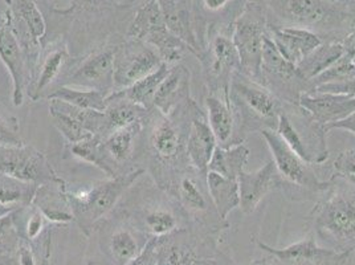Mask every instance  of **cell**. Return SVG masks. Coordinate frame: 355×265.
<instances>
[{
  "label": "cell",
  "mask_w": 355,
  "mask_h": 265,
  "mask_svg": "<svg viewBox=\"0 0 355 265\" xmlns=\"http://www.w3.org/2000/svg\"><path fill=\"white\" fill-rule=\"evenodd\" d=\"M237 183L240 195L239 208L247 215L256 211L268 194L277 190L284 191L285 189V182L273 161H268L261 169L253 173L243 170L237 178Z\"/></svg>",
  "instance_id": "44dd1931"
},
{
  "label": "cell",
  "mask_w": 355,
  "mask_h": 265,
  "mask_svg": "<svg viewBox=\"0 0 355 265\" xmlns=\"http://www.w3.org/2000/svg\"><path fill=\"white\" fill-rule=\"evenodd\" d=\"M0 60L12 80V103L20 106L24 101L26 90L30 87L32 69L8 12L0 14Z\"/></svg>",
  "instance_id": "2e32d148"
},
{
  "label": "cell",
  "mask_w": 355,
  "mask_h": 265,
  "mask_svg": "<svg viewBox=\"0 0 355 265\" xmlns=\"http://www.w3.org/2000/svg\"><path fill=\"white\" fill-rule=\"evenodd\" d=\"M167 194L177 200L187 218L193 223L218 234L231 227L228 221L220 219L212 203L208 192L207 174L190 167L178 177Z\"/></svg>",
  "instance_id": "8fae6325"
},
{
  "label": "cell",
  "mask_w": 355,
  "mask_h": 265,
  "mask_svg": "<svg viewBox=\"0 0 355 265\" xmlns=\"http://www.w3.org/2000/svg\"><path fill=\"white\" fill-rule=\"evenodd\" d=\"M268 23L315 33L322 42H342L355 28V0H256Z\"/></svg>",
  "instance_id": "7a4b0ae2"
},
{
  "label": "cell",
  "mask_w": 355,
  "mask_h": 265,
  "mask_svg": "<svg viewBox=\"0 0 355 265\" xmlns=\"http://www.w3.org/2000/svg\"><path fill=\"white\" fill-rule=\"evenodd\" d=\"M354 77L355 62L349 55L343 53L333 65H330L322 74L314 77L309 83H311V88L314 90V89L326 85V84H340V83L349 81Z\"/></svg>",
  "instance_id": "60d3db41"
},
{
  "label": "cell",
  "mask_w": 355,
  "mask_h": 265,
  "mask_svg": "<svg viewBox=\"0 0 355 265\" xmlns=\"http://www.w3.org/2000/svg\"><path fill=\"white\" fill-rule=\"evenodd\" d=\"M228 99L236 117L239 138L243 144L251 132H276L285 103L260 83L239 71L231 80Z\"/></svg>",
  "instance_id": "5b68a950"
},
{
  "label": "cell",
  "mask_w": 355,
  "mask_h": 265,
  "mask_svg": "<svg viewBox=\"0 0 355 265\" xmlns=\"http://www.w3.org/2000/svg\"><path fill=\"white\" fill-rule=\"evenodd\" d=\"M122 3H126V0H71L69 6L59 11V14L65 15V14H73L77 11L80 12L103 11L106 8L119 7Z\"/></svg>",
  "instance_id": "7bdbcfd3"
},
{
  "label": "cell",
  "mask_w": 355,
  "mask_h": 265,
  "mask_svg": "<svg viewBox=\"0 0 355 265\" xmlns=\"http://www.w3.org/2000/svg\"><path fill=\"white\" fill-rule=\"evenodd\" d=\"M209 94L228 97L234 74L240 71V59L231 31H208L205 48L199 56Z\"/></svg>",
  "instance_id": "7c38bea8"
},
{
  "label": "cell",
  "mask_w": 355,
  "mask_h": 265,
  "mask_svg": "<svg viewBox=\"0 0 355 265\" xmlns=\"http://www.w3.org/2000/svg\"><path fill=\"white\" fill-rule=\"evenodd\" d=\"M162 64L159 53L145 43L128 40L126 44L116 46L114 92L132 87Z\"/></svg>",
  "instance_id": "e0dca14e"
},
{
  "label": "cell",
  "mask_w": 355,
  "mask_h": 265,
  "mask_svg": "<svg viewBox=\"0 0 355 265\" xmlns=\"http://www.w3.org/2000/svg\"><path fill=\"white\" fill-rule=\"evenodd\" d=\"M162 8L167 28L178 39L193 49V56L199 59L202 46L198 35L196 19L190 0H158Z\"/></svg>",
  "instance_id": "d4e9b609"
},
{
  "label": "cell",
  "mask_w": 355,
  "mask_h": 265,
  "mask_svg": "<svg viewBox=\"0 0 355 265\" xmlns=\"http://www.w3.org/2000/svg\"><path fill=\"white\" fill-rule=\"evenodd\" d=\"M69 58L68 46L61 42L51 45L44 55L39 58L31 78L30 87L27 89L32 101H37L44 97L45 90L59 77L61 69L65 67Z\"/></svg>",
  "instance_id": "83f0119b"
},
{
  "label": "cell",
  "mask_w": 355,
  "mask_h": 265,
  "mask_svg": "<svg viewBox=\"0 0 355 265\" xmlns=\"http://www.w3.org/2000/svg\"><path fill=\"white\" fill-rule=\"evenodd\" d=\"M170 67L171 65L163 62L157 71L148 74L144 78H141L132 87L122 89V90H116V92H119L125 99L130 100L132 103H137V105H139V106H142L148 110H153L157 90L159 88V85L162 84L164 77L168 74Z\"/></svg>",
  "instance_id": "8d00e7d4"
},
{
  "label": "cell",
  "mask_w": 355,
  "mask_h": 265,
  "mask_svg": "<svg viewBox=\"0 0 355 265\" xmlns=\"http://www.w3.org/2000/svg\"><path fill=\"white\" fill-rule=\"evenodd\" d=\"M0 265H15L14 250H0Z\"/></svg>",
  "instance_id": "f907efd6"
},
{
  "label": "cell",
  "mask_w": 355,
  "mask_h": 265,
  "mask_svg": "<svg viewBox=\"0 0 355 265\" xmlns=\"http://www.w3.org/2000/svg\"><path fill=\"white\" fill-rule=\"evenodd\" d=\"M145 173L146 170L139 167L117 177L92 183L90 186L72 189L65 185V194L73 212L74 221L81 232L90 236L96 224L114 210L122 196Z\"/></svg>",
  "instance_id": "8992f818"
},
{
  "label": "cell",
  "mask_w": 355,
  "mask_h": 265,
  "mask_svg": "<svg viewBox=\"0 0 355 265\" xmlns=\"http://www.w3.org/2000/svg\"><path fill=\"white\" fill-rule=\"evenodd\" d=\"M145 122H137L107 134L101 141L105 160L116 176H119V167L133 158L137 142L145 129Z\"/></svg>",
  "instance_id": "f546056e"
},
{
  "label": "cell",
  "mask_w": 355,
  "mask_h": 265,
  "mask_svg": "<svg viewBox=\"0 0 355 265\" xmlns=\"http://www.w3.org/2000/svg\"><path fill=\"white\" fill-rule=\"evenodd\" d=\"M247 1L248 0H190L202 51L206 44L208 31L216 28L231 31Z\"/></svg>",
  "instance_id": "7402d4cb"
},
{
  "label": "cell",
  "mask_w": 355,
  "mask_h": 265,
  "mask_svg": "<svg viewBox=\"0 0 355 265\" xmlns=\"http://www.w3.org/2000/svg\"><path fill=\"white\" fill-rule=\"evenodd\" d=\"M273 157V162L285 182L284 194L293 200H315L329 187V179L321 180L311 163L302 161L275 130L260 132Z\"/></svg>",
  "instance_id": "52a82bcc"
},
{
  "label": "cell",
  "mask_w": 355,
  "mask_h": 265,
  "mask_svg": "<svg viewBox=\"0 0 355 265\" xmlns=\"http://www.w3.org/2000/svg\"><path fill=\"white\" fill-rule=\"evenodd\" d=\"M334 173L343 177H355V148L340 153L333 163Z\"/></svg>",
  "instance_id": "bcb514c9"
},
{
  "label": "cell",
  "mask_w": 355,
  "mask_h": 265,
  "mask_svg": "<svg viewBox=\"0 0 355 265\" xmlns=\"http://www.w3.org/2000/svg\"><path fill=\"white\" fill-rule=\"evenodd\" d=\"M340 43L343 45L345 53L349 55L355 62V28Z\"/></svg>",
  "instance_id": "681fc988"
},
{
  "label": "cell",
  "mask_w": 355,
  "mask_h": 265,
  "mask_svg": "<svg viewBox=\"0 0 355 265\" xmlns=\"http://www.w3.org/2000/svg\"><path fill=\"white\" fill-rule=\"evenodd\" d=\"M314 92H326V93H340V94H347L355 97V77L345 81V83H340V84H326L322 87H318L314 89Z\"/></svg>",
  "instance_id": "7dc6e473"
},
{
  "label": "cell",
  "mask_w": 355,
  "mask_h": 265,
  "mask_svg": "<svg viewBox=\"0 0 355 265\" xmlns=\"http://www.w3.org/2000/svg\"><path fill=\"white\" fill-rule=\"evenodd\" d=\"M37 185L23 182L16 178L0 173V205L12 210L24 208L32 205Z\"/></svg>",
  "instance_id": "f35d334b"
},
{
  "label": "cell",
  "mask_w": 355,
  "mask_h": 265,
  "mask_svg": "<svg viewBox=\"0 0 355 265\" xmlns=\"http://www.w3.org/2000/svg\"><path fill=\"white\" fill-rule=\"evenodd\" d=\"M196 105L198 103L190 97L168 116L153 109L145 122L153 177L163 191L168 192L178 177L193 167L187 157L186 144Z\"/></svg>",
  "instance_id": "6da1fadb"
},
{
  "label": "cell",
  "mask_w": 355,
  "mask_h": 265,
  "mask_svg": "<svg viewBox=\"0 0 355 265\" xmlns=\"http://www.w3.org/2000/svg\"><path fill=\"white\" fill-rule=\"evenodd\" d=\"M343 53L345 49L340 42H324L297 65V69L305 80L311 81L333 65Z\"/></svg>",
  "instance_id": "d590c367"
},
{
  "label": "cell",
  "mask_w": 355,
  "mask_h": 265,
  "mask_svg": "<svg viewBox=\"0 0 355 265\" xmlns=\"http://www.w3.org/2000/svg\"><path fill=\"white\" fill-rule=\"evenodd\" d=\"M44 99L48 101L59 100L80 109L97 110V112H104L107 105V96H105L103 93L97 90H90V89L74 88L69 85H61L59 88L53 89L45 96Z\"/></svg>",
  "instance_id": "74e56055"
},
{
  "label": "cell",
  "mask_w": 355,
  "mask_h": 265,
  "mask_svg": "<svg viewBox=\"0 0 355 265\" xmlns=\"http://www.w3.org/2000/svg\"><path fill=\"white\" fill-rule=\"evenodd\" d=\"M49 113L53 125L68 141L76 145L104 132V112L80 109L59 100H49Z\"/></svg>",
  "instance_id": "ac0fdd59"
},
{
  "label": "cell",
  "mask_w": 355,
  "mask_h": 265,
  "mask_svg": "<svg viewBox=\"0 0 355 265\" xmlns=\"http://www.w3.org/2000/svg\"><path fill=\"white\" fill-rule=\"evenodd\" d=\"M218 148V141L214 132L209 128L206 112L199 105L195 106L189 134L186 151L189 161L195 170L207 174L208 164Z\"/></svg>",
  "instance_id": "cb8c5ba5"
},
{
  "label": "cell",
  "mask_w": 355,
  "mask_h": 265,
  "mask_svg": "<svg viewBox=\"0 0 355 265\" xmlns=\"http://www.w3.org/2000/svg\"><path fill=\"white\" fill-rule=\"evenodd\" d=\"M11 211H15V210H12V208H10V207L0 205V216H4V215H7V214H10Z\"/></svg>",
  "instance_id": "816d5d0a"
},
{
  "label": "cell",
  "mask_w": 355,
  "mask_h": 265,
  "mask_svg": "<svg viewBox=\"0 0 355 265\" xmlns=\"http://www.w3.org/2000/svg\"><path fill=\"white\" fill-rule=\"evenodd\" d=\"M259 83L282 103L291 105H298L302 93L313 92L311 83L301 76L297 65L282 56L269 33L264 40Z\"/></svg>",
  "instance_id": "4fadbf2b"
},
{
  "label": "cell",
  "mask_w": 355,
  "mask_h": 265,
  "mask_svg": "<svg viewBox=\"0 0 355 265\" xmlns=\"http://www.w3.org/2000/svg\"><path fill=\"white\" fill-rule=\"evenodd\" d=\"M190 97V71L178 62L170 67L168 74L157 90L154 109L164 116H168Z\"/></svg>",
  "instance_id": "4dcf8cb0"
},
{
  "label": "cell",
  "mask_w": 355,
  "mask_h": 265,
  "mask_svg": "<svg viewBox=\"0 0 355 265\" xmlns=\"http://www.w3.org/2000/svg\"><path fill=\"white\" fill-rule=\"evenodd\" d=\"M207 187L212 203L223 221H228V215L240 205L239 183L236 179L223 177L208 171Z\"/></svg>",
  "instance_id": "836d02e7"
},
{
  "label": "cell",
  "mask_w": 355,
  "mask_h": 265,
  "mask_svg": "<svg viewBox=\"0 0 355 265\" xmlns=\"http://www.w3.org/2000/svg\"><path fill=\"white\" fill-rule=\"evenodd\" d=\"M298 105L315 121L326 128L338 122L355 112V97L340 93L306 92L300 97Z\"/></svg>",
  "instance_id": "603a6c76"
},
{
  "label": "cell",
  "mask_w": 355,
  "mask_h": 265,
  "mask_svg": "<svg viewBox=\"0 0 355 265\" xmlns=\"http://www.w3.org/2000/svg\"><path fill=\"white\" fill-rule=\"evenodd\" d=\"M21 145H24V141L20 135L17 118L0 108V146L11 148Z\"/></svg>",
  "instance_id": "b9f144b4"
},
{
  "label": "cell",
  "mask_w": 355,
  "mask_h": 265,
  "mask_svg": "<svg viewBox=\"0 0 355 265\" xmlns=\"http://www.w3.org/2000/svg\"><path fill=\"white\" fill-rule=\"evenodd\" d=\"M15 211L0 216V250H14L17 246L19 234L16 230Z\"/></svg>",
  "instance_id": "ee69618b"
},
{
  "label": "cell",
  "mask_w": 355,
  "mask_h": 265,
  "mask_svg": "<svg viewBox=\"0 0 355 265\" xmlns=\"http://www.w3.org/2000/svg\"><path fill=\"white\" fill-rule=\"evenodd\" d=\"M311 232L338 252L355 250V187L343 176L334 173L329 187L320 195L308 216Z\"/></svg>",
  "instance_id": "277c9868"
},
{
  "label": "cell",
  "mask_w": 355,
  "mask_h": 265,
  "mask_svg": "<svg viewBox=\"0 0 355 265\" xmlns=\"http://www.w3.org/2000/svg\"><path fill=\"white\" fill-rule=\"evenodd\" d=\"M276 132L293 153L311 164L329 160L327 132L300 106L285 103Z\"/></svg>",
  "instance_id": "ba28073f"
},
{
  "label": "cell",
  "mask_w": 355,
  "mask_h": 265,
  "mask_svg": "<svg viewBox=\"0 0 355 265\" xmlns=\"http://www.w3.org/2000/svg\"><path fill=\"white\" fill-rule=\"evenodd\" d=\"M250 158V148L244 144L231 148H215V153L208 164V171L216 173L223 177L236 179L244 170Z\"/></svg>",
  "instance_id": "e575fe53"
},
{
  "label": "cell",
  "mask_w": 355,
  "mask_h": 265,
  "mask_svg": "<svg viewBox=\"0 0 355 265\" xmlns=\"http://www.w3.org/2000/svg\"><path fill=\"white\" fill-rule=\"evenodd\" d=\"M182 221H191L177 200L166 191L151 199L148 205L141 207L135 218L134 228L150 237L170 235L183 227ZM187 225V224H184Z\"/></svg>",
  "instance_id": "d6986e66"
},
{
  "label": "cell",
  "mask_w": 355,
  "mask_h": 265,
  "mask_svg": "<svg viewBox=\"0 0 355 265\" xmlns=\"http://www.w3.org/2000/svg\"><path fill=\"white\" fill-rule=\"evenodd\" d=\"M150 112L151 110L125 99L119 92H113L107 97V105L104 110V132L101 138L125 126L146 121Z\"/></svg>",
  "instance_id": "1f68e13d"
},
{
  "label": "cell",
  "mask_w": 355,
  "mask_h": 265,
  "mask_svg": "<svg viewBox=\"0 0 355 265\" xmlns=\"http://www.w3.org/2000/svg\"><path fill=\"white\" fill-rule=\"evenodd\" d=\"M101 141H103V138L100 135H93L89 139L72 145L71 146L72 154L78 160L90 163V164L96 166L97 169H100L106 177H117L105 160L104 151L101 148Z\"/></svg>",
  "instance_id": "ab89813d"
},
{
  "label": "cell",
  "mask_w": 355,
  "mask_h": 265,
  "mask_svg": "<svg viewBox=\"0 0 355 265\" xmlns=\"http://www.w3.org/2000/svg\"><path fill=\"white\" fill-rule=\"evenodd\" d=\"M347 178V179H349V180H350V182H352V183H353V186H354L355 187V177H346Z\"/></svg>",
  "instance_id": "f5cc1de1"
},
{
  "label": "cell",
  "mask_w": 355,
  "mask_h": 265,
  "mask_svg": "<svg viewBox=\"0 0 355 265\" xmlns=\"http://www.w3.org/2000/svg\"><path fill=\"white\" fill-rule=\"evenodd\" d=\"M0 173L37 186L62 180L44 154L27 144L11 148L0 146Z\"/></svg>",
  "instance_id": "9a60e30c"
},
{
  "label": "cell",
  "mask_w": 355,
  "mask_h": 265,
  "mask_svg": "<svg viewBox=\"0 0 355 265\" xmlns=\"http://www.w3.org/2000/svg\"><path fill=\"white\" fill-rule=\"evenodd\" d=\"M346 130V132H353L355 135V112L353 114H350L349 117L338 121V122H334V123H330L325 128L326 132H331V130Z\"/></svg>",
  "instance_id": "c3c4849f"
},
{
  "label": "cell",
  "mask_w": 355,
  "mask_h": 265,
  "mask_svg": "<svg viewBox=\"0 0 355 265\" xmlns=\"http://www.w3.org/2000/svg\"><path fill=\"white\" fill-rule=\"evenodd\" d=\"M126 37L128 40L153 46L159 53L163 62L168 65L178 64L187 52L193 55V49L167 28L158 0H146L137 10L126 31Z\"/></svg>",
  "instance_id": "9c48e42d"
},
{
  "label": "cell",
  "mask_w": 355,
  "mask_h": 265,
  "mask_svg": "<svg viewBox=\"0 0 355 265\" xmlns=\"http://www.w3.org/2000/svg\"><path fill=\"white\" fill-rule=\"evenodd\" d=\"M218 235L191 221L170 235L150 237L132 265H232Z\"/></svg>",
  "instance_id": "3957f363"
},
{
  "label": "cell",
  "mask_w": 355,
  "mask_h": 265,
  "mask_svg": "<svg viewBox=\"0 0 355 265\" xmlns=\"http://www.w3.org/2000/svg\"><path fill=\"white\" fill-rule=\"evenodd\" d=\"M65 182L45 183L37 186L32 205L36 207L51 224H69L73 223L74 216L69 200L65 194Z\"/></svg>",
  "instance_id": "f1b7e54d"
},
{
  "label": "cell",
  "mask_w": 355,
  "mask_h": 265,
  "mask_svg": "<svg viewBox=\"0 0 355 265\" xmlns=\"http://www.w3.org/2000/svg\"><path fill=\"white\" fill-rule=\"evenodd\" d=\"M256 246L268 256L254 262L257 265H345L352 252H338L321 247L314 235L309 232L304 239L285 248H273L256 239Z\"/></svg>",
  "instance_id": "5bb4252c"
},
{
  "label": "cell",
  "mask_w": 355,
  "mask_h": 265,
  "mask_svg": "<svg viewBox=\"0 0 355 265\" xmlns=\"http://www.w3.org/2000/svg\"><path fill=\"white\" fill-rule=\"evenodd\" d=\"M148 240V236L134 227L114 228L109 236V253L114 265H132Z\"/></svg>",
  "instance_id": "d6a6232c"
},
{
  "label": "cell",
  "mask_w": 355,
  "mask_h": 265,
  "mask_svg": "<svg viewBox=\"0 0 355 265\" xmlns=\"http://www.w3.org/2000/svg\"><path fill=\"white\" fill-rule=\"evenodd\" d=\"M15 265H43L36 250L31 246L30 241L19 236V241L14 250Z\"/></svg>",
  "instance_id": "f6af8a7d"
},
{
  "label": "cell",
  "mask_w": 355,
  "mask_h": 265,
  "mask_svg": "<svg viewBox=\"0 0 355 265\" xmlns=\"http://www.w3.org/2000/svg\"><path fill=\"white\" fill-rule=\"evenodd\" d=\"M205 106L208 123L216 137L218 146L231 148L243 144L239 138L236 117L228 97L208 93Z\"/></svg>",
  "instance_id": "4316f807"
},
{
  "label": "cell",
  "mask_w": 355,
  "mask_h": 265,
  "mask_svg": "<svg viewBox=\"0 0 355 265\" xmlns=\"http://www.w3.org/2000/svg\"><path fill=\"white\" fill-rule=\"evenodd\" d=\"M268 35V16L264 7L248 0L231 28V37L240 59V72L259 83L264 40Z\"/></svg>",
  "instance_id": "30bf717a"
},
{
  "label": "cell",
  "mask_w": 355,
  "mask_h": 265,
  "mask_svg": "<svg viewBox=\"0 0 355 265\" xmlns=\"http://www.w3.org/2000/svg\"><path fill=\"white\" fill-rule=\"evenodd\" d=\"M268 33L282 56L295 65L324 43L315 33L296 27H280L268 23Z\"/></svg>",
  "instance_id": "484cf974"
},
{
  "label": "cell",
  "mask_w": 355,
  "mask_h": 265,
  "mask_svg": "<svg viewBox=\"0 0 355 265\" xmlns=\"http://www.w3.org/2000/svg\"><path fill=\"white\" fill-rule=\"evenodd\" d=\"M116 46L93 52L69 74L62 85L97 90L105 96L114 92Z\"/></svg>",
  "instance_id": "ffe728a7"
}]
</instances>
